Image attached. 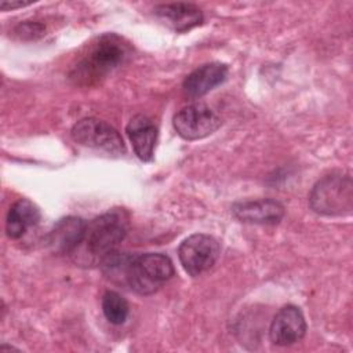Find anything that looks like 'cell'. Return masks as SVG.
<instances>
[{"mask_svg":"<svg viewBox=\"0 0 353 353\" xmlns=\"http://www.w3.org/2000/svg\"><path fill=\"white\" fill-rule=\"evenodd\" d=\"M87 223L79 216L59 219L48 234V245L58 254H73L81 244Z\"/></svg>","mask_w":353,"mask_h":353,"instance_id":"30bf717a","label":"cell"},{"mask_svg":"<svg viewBox=\"0 0 353 353\" xmlns=\"http://www.w3.org/2000/svg\"><path fill=\"white\" fill-rule=\"evenodd\" d=\"M174 272L172 261L161 252L134 255L128 270L127 287L139 295H150L165 284L174 276Z\"/></svg>","mask_w":353,"mask_h":353,"instance_id":"277c9868","label":"cell"},{"mask_svg":"<svg viewBox=\"0 0 353 353\" xmlns=\"http://www.w3.org/2000/svg\"><path fill=\"white\" fill-rule=\"evenodd\" d=\"M46 28L37 22H23L15 28V34L21 39H37L43 36Z\"/></svg>","mask_w":353,"mask_h":353,"instance_id":"2e32d148","label":"cell"},{"mask_svg":"<svg viewBox=\"0 0 353 353\" xmlns=\"http://www.w3.org/2000/svg\"><path fill=\"white\" fill-rule=\"evenodd\" d=\"M154 15L170 29L182 33L203 22L201 10L190 3H167L154 8Z\"/></svg>","mask_w":353,"mask_h":353,"instance_id":"8fae6325","label":"cell"},{"mask_svg":"<svg viewBox=\"0 0 353 353\" xmlns=\"http://www.w3.org/2000/svg\"><path fill=\"white\" fill-rule=\"evenodd\" d=\"M128 302L116 291H106L102 296V312L106 320L112 324L120 325L127 320Z\"/></svg>","mask_w":353,"mask_h":353,"instance_id":"9a60e30c","label":"cell"},{"mask_svg":"<svg viewBox=\"0 0 353 353\" xmlns=\"http://www.w3.org/2000/svg\"><path fill=\"white\" fill-rule=\"evenodd\" d=\"M127 57V47L114 34L102 36L90 52L69 73L76 85L90 87L116 69Z\"/></svg>","mask_w":353,"mask_h":353,"instance_id":"6da1fadb","label":"cell"},{"mask_svg":"<svg viewBox=\"0 0 353 353\" xmlns=\"http://www.w3.org/2000/svg\"><path fill=\"white\" fill-rule=\"evenodd\" d=\"M125 132L132 143L135 154L142 161H150L157 141V127L153 121L143 114H137L128 121Z\"/></svg>","mask_w":353,"mask_h":353,"instance_id":"4fadbf2b","label":"cell"},{"mask_svg":"<svg viewBox=\"0 0 353 353\" xmlns=\"http://www.w3.org/2000/svg\"><path fill=\"white\" fill-rule=\"evenodd\" d=\"M39 221V207L28 199H19L10 207L6 218V233L10 239L17 240L22 237L28 229L37 225Z\"/></svg>","mask_w":353,"mask_h":353,"instance_id":"5bb4252c","label":"cell"},{"mask_svg":"<svg viewBox=\"0 0 353 353\" xmlns=\"http://www.w3.org/2000/svg\"><path fill=\"white\" fill-rule=\"evenodd\" d=\"M221 117L204 103H193L182 108L172 120L176 134L186 141L205 138L221 125Z\"/></svg>","mask_w":353,"mask_h":353,"instance_id":"52a82bcc","label":"cell"},{"mask_svg":"<svg viewBox=\"0 0 353 353\" xmlns=\"http://www.w3.org/2000/svg\"><path fill=\"white\" fill-rule=\"evenodd\" d=\"M70 135L76 143L85 148L102 150L113 156L125 153V145L119 131L109 123L95 117H87L77 121L73 125Z\"/></svg>","mask_w":353,"mask_h":353,"instance_id":"5b68a950","label":"cell"},{"mask_svg":"<svg viewBox=\"0 0 353 353\" xmlns=\"http://www.w3.org/2000/svg\"><path fill=\"white\" fill-rule=\"evenodd\" d=\"M310 208L327 216H341L352 212L353 182L350 175L332 172L323 176L309 194Z\"/></svg>","mask_w":353,"mask_h":353,"instance_id":"3957f363","label":"cell"},{"mask_svg":"<svg viewBox=\"0 0 353 353\" xmlns=\"http://www.w3.org/2000/svg\"><path fill=\"white\" fill-rule=\"evenodd\" d=\"M232 212L241 222L258 225H276L284 216V205L273 199H259L234 203Z\"/></svg>","mask_w":353,"mask_h":353,"instance_id":"9c48e42d","label":"cell"},{"mask_svg":"<svg viewBox=\"0 0 353 353\" xmlns=\"http://www.w3.org/2000/svg\"><path fill=\"white\" fill-rule=\"evenodd\" d=\"M228 76V66L221 62H210L199 66L183 80L185 92L192 97H203L216 85L222 84Z\"/></svg>","mask_w":353,"mask_h":353,"instance_id":"7c38bea8","label":"cell"},{"mask_svg":"<svg viewBox=\"0 0 353 353\" xmlns=\"http://www.w3.org/2000/svg\"><path fill=\"white\" fill-rule=\"evenodd\" d=\"M306 334V320L299 307L283 306L272 320L269 338L277 346H291L299 342Z\"/></svg>","mask_w":353,"mask_h":353,"instance_id":"ba28073f","label":"cell"},{"mask_svg":"<svg viewBox=\"0 0 353 353\" xmlns=\"http://www.w3.org/2000/svg\"><path fill=\"white\" fill-rule=\"evenodd\" d=\"M29 4H30V1H1L0 7L3 11H7V10H14L17 7L29 6Z\"/></svg>","mask_w":353,"mask_h":353,"instance_id":"e0dca14e","label":"cell"},{"mask_svg":"<svg viewBox=\"0 0 353 353\" xmlns=\"http://www.w3.org/2000/svg\"><path fill=\"white\" fill-rule=\"evenodd\" d=\"M219 243L212 236L194 233L181 243L178 256L183 269L192 277H196L214 266L219 256Z\"/></svg>","mask_w":353,"mask_h":353,"instance_id":"8992f818","label":"cell"},{"mask_svg":"<svg viewBox=\"0 0 353 353\" xmlns=\"http://www.w3.org/2000/svg\"><path fill=\"white\" fill-rule=\"evenodd\" d=\"M128 232V216L124 211H108L85 226V234L79 248H84L90 262L101 263V261L113 252L124 240Z\"/></svg>","mask_w":353,"mask_h":353,"instance_id":"7a4b0ae2","label":"cell"}]
</instances>
